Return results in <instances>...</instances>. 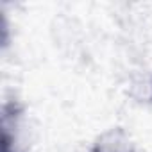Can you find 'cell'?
Wrapping results in <instances>:
<instances>
[{
	"instance_id": "1",
	"label": "cell",
	"mask_w": 152,
	"mask_h": 152,
	"mask_svg": "<svg viewBox=\"0 0 152 152\" xmlns=\"http://www.w3.org/2000/svg\"><path fill=\"white\" fill-rule=\"evenodd\" d=\"M23 107L18 100H7L2 106V152H23L22 143Z\"/></svg>"
},
{
	"instance_id": "2",
	"label": "cell",
	"mask_w": 152,
	"mask_h": 152,
	"mask_svg": "<svg viewBox=\"0 0 152 152\" xmlns=\"http://www.w3.org/2000/svg\"><path fill=\"white\" fill-rule=\"evenodd\" d=\"M90 152H136V147L122 127H113L104 131L93 141Z\"/></svg>"
}]
</instances>
